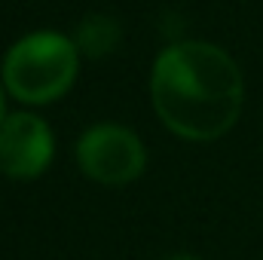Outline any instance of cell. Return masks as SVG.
<instances>
[{
	"instance_id": "4",
	"label": "cell",
	"mask_w": 263,
	"mask_h": 260,
	"mask_svg": "<svg viewBox=\"0 0 263 260\" xmlns=\"http://www.w3.org/2000/svg\"><path fill=\"white\" fill-rule=\"evenodd\" d=\"M55 141L37 114H9L0 126V172L15 181L43 175L52 162Z\"/></svg>"
},
{
	"instance_id": "3",
	"label": "cell",
	"mask_w": 263,
	"mask_h": 260,
	"mask_svg": "<svg viewBox=\"0 0 263 260\" xmlns=\"http://www.w3.org/2000/svg\"><path fill=\"white\" fill-rule=\"evenodd\" d=\"M77 162L83 175H89L98 184L123 187L141 178L147 153L141 138L126 126L117 123H98L83 132L77 141Z\"/></svg>"
},
{
	"instance_id": "2",
	"label": "cell",
	"mask_w": 263,
	"mask_h": 260,
	"mask_svg": "<svg viewBox=\"0 0 263 260\" xmlns=\"http://www.w3.org/2000/svg\"><path fill=\"white\" fill-rule=\"evenodd\" d=\"M77 70L80 49L70 37L34 31L3 55V89L25 104H49L73 86Z\"/></svg>"
},
{
	"instance_id": "7",
	"label": "cell",
	"mask_w": 263,
	"mask_h": 260,
	"mask_svg": "<svg viewBox=\"0 0 263 260\" xmlns=\"http://www.w3.org/2000/svg\"><path fill=\"white\" fill-rule=\"evenodd\" d=\"M168 260H196V257H190V254H178V257H168Z\"/></svg>"
},
{
	"instance_id": "1",
	"label": "cell",
	"mask_w": 263,
	"mask_h": 260,
	"mask_svg": "<svg viewBox=\"0 0 263 260\" xmlns=\"http://www.w3.org/2000/svg\"><path fill=\"white\" fill-rule=\"evenodd\" d=\"M150 98L159 120L187 141H214L242 114V73L236 62L199 40L172 43L153 65Z\"/></svg>"
},
{
	"instance_id": "5",
	"label": "cell",
	"mask_w": 263,
	"mask_h": 260,
	"mask_svg": "<svg viewBox=\"0 0 263 260\" xmlns=\"http://www.w3.org/2000/svg\"><path fill=\"white\" fill-rule=\"evenodd\" d=\"M120 37H123V31H120V22L114 15L92 12V15H86L77 25L73 43H77L80 55H86V59H104V55H110L120 46Z\"/></svg>"
},
{
	"instance_id": "6",
	"label": "cell",
	"mask_w": 263,
	"mask_h": 260,
	"mask_svg": "<svg viewBox=\"0 0 263 260\" xmlns=\"http://www.w3.org/2000/svg\"><path fill=\"white\" fill-rule=\"evenodd\" d=\"M3 120H6V114H3V86H0V126H3Z\"/></svg>"
}]
</instances>
